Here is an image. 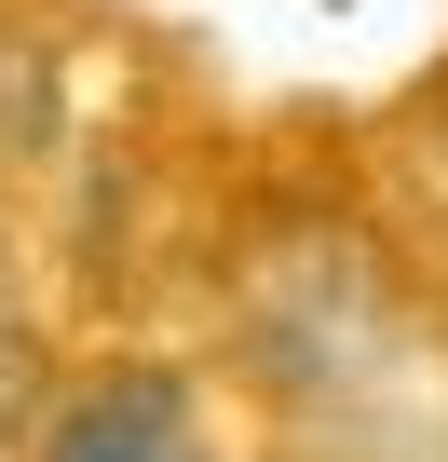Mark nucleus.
Instances as JSON below:
<instances>
[{
    "label": "nucleus",
    "instance_id": "obj_1",
    "mask_svg": "<svg viewBox=\"0 0 448 462\" xmlns=\"http://www.w3.org/2000/svg\"><path fill=\"white\" fill-rule=\"evenodd\" d=\"M41 462H217V435L190 421L177 381H96L82 408H55Z\"/></svg>",
    "mask_w": 448,
    "mask_h": 462
}]
</instances>
